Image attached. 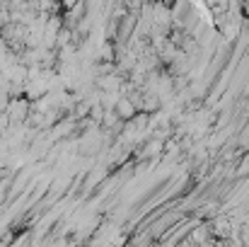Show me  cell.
<instances>
[{"label": "cell", "mask_w": 249, "mask_h": 247, "mask_svg": "<svg viewBox=\"0 0 249 247\" xmlns=\"http://www.w3.org/2000/svg\"><path fill=\"white\" fill-rule=\"evenodd\" d=\"M5 114L10 116L12 124H24V116L29 114V104L27 102H12V104H7Z\"/></svg>", "instance_id": "6da1fadb"}]
</instances>
